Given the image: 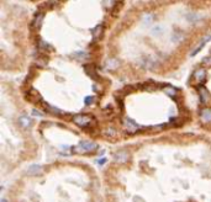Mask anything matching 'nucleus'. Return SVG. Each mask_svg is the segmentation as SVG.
I'll return each instance as SVG.
<instances>
[{
    "label": "nucleus",
    "mask_w": 211,
    "mask_h": 202,
    "mask_svg": "<svg viewBox=\"0 0 211 202\" xmlns=\"http://www.w3.org/2000/svg\"><path fill=\"white\" fill-rule=\"evenodd\" d=\"M98 148V144L94 143V142H90V141H83L80 142L77 147H74L73 149L75 152H80V153H86V152H93Z\"/></svg>",
    "instance_id": "nucleus-1"
},
{
    "label": "nucleus",
    "mask_w": 211,
    "mask_h": 202,
    "mask_svg": "<svg viewBox=\"0 0 211 202\" xmlns=\"http://www.w3.org/2000/svg\"><path fill=\"white\" fill-rule=\"evenodd\" d=\"M73 121H74L75 124H78L79 127H85V126H88V124L91 122V117H90L89 115L80 114V115H75V116L73 117Z\"/></svg>",
    "instance_id": "nucleus-2"
},
{
    "label": "nucleus",
    "mask_w": 211,
    "mask_h": 202,
    "mask_svg": "<svg viewBox=\"0 0 211 202\" xmlns=\"http://www.w3.org/2000/svg\"><path fill=\"white\" fill-rule=\"evenodd\" d=\"M205 78H206V70L204 69V68H199V69H196L195 72H194V74H193V80L196 81V83H201V81L205 80Z\"/></svg>",
    "instance_id": "nucleus-3"
},
{
    "label": "nucleus",
    "mask_w": 211,
    "mask_h": 202,
    "mask_svg": "<svg viewBox=\"0 0 211 202\" xmlns=\"http://www.w3.org/2000/svg\"><path fill=\"white\" fill-rule=\"evenodd\" d=\"M199 98L203 104H206L209 99H210V95H209V91L205 86H199Z\"/></svg>",
    "instance_id": "nucleus-4"
},
{
    "label": "nucleus",
    "mask_w": 211,
    "mask_h": 202,
    "mask_svg": "<svg viewBox=\"0 0 211 202\" xmlns=\"http://www.w3.org/2000/svg\"><path fill=\"white\" fill-rule=\"evenodd\" d=\"M114 159L115 162L117 163H126L128 160V153L125 150H121V152H117L115 155H114Z\"/></svg>",
    "instance_id": "nucleus-5"
},
{
    "label": "nucleus",
    "mask_w": 211,
    "mask_h": 202,
    "mask_svg": "<svg viewBox=\"0 0 211 202\" xmlns=\"http://www.w3.org/2000/svg\"><path fill=\"white\" fill-rule=\"evenodd\" d=\"M41 173H42V166H41V165H37V164L30 165V168H28V170H27V174L31 175V176L40 175Z\"/></svg>",
    "instance_id": "nucleus-6"
},
{
    "label": "nucleus",
    "mask_w": 211,
    "mask_h": 202,
    "mask_svg": "<svg viewBox=\"0 0 211 202\" xmlns=\"http://www.w3.org/2000/svg\"><path fill=\"white\" fill-rule=\"evenodd\" d=\"M210 40H211V36H206V37H204V38H203V41L200 42V44H199V46H198V47H196V48H195V49L191 52V54H190V56H191V57H194L196 53H199V52L203 49V47L205 46V43H206L208 41H210Z\"/></svg>",
    "instance_id": "nucleus-7"
},
{
    "label": "nucleus",
    "mask_w": 211,
    "mask_h": 202,
    "mask_svg": "<svg viewBox=\"0 0 211 202\" xmlns=\"http://www.w3.org/2000/svg\"><path fill=\"white\" fill-rule=\"evenodd\" d=\"M200 119H201V121H204V122L211 121V110L210 109H203L201 112H200Z\"/></svg>",
    "instance_id": "nucleus-8"
},
{
    "label": "nucleus",
    "mask_w": 211,
    "mask_h": 202,
    "mask_svg": "<svg viewBox=\"0 0 211 202\" xmlns=\"http://www.w3.org/2000/svg\"><path fill=\"white\" fill-rule=\"evenodd\" d=\"M19 123H20V126L22 128H28L31 126V119L28 116H25V115L20 116L19 117Z\"/></svg>",
    "instance_id": "nucleus-9"
},
{
    "label": "nucleus",
    "mask_w": 211,
    "mask_h": 202,
    "mask_svg": "<svg viewBox=\"0 0 211 202\" xmlns=\"http://www.w3.org/2000/svg\"><path fill=\"white\" fill-rule=\"evenodd\" d=\"M103 30H104L103 25H98V26L94 28V31H93V37H94V38H99V37L103 35Z\"/></svg>",
    "instance_id": "nucleus-10"
},
{
    "label": "nucleus",
    "mask_w": 211,
    "mask_h": 202,
    "mask_svg": "<svg viewBox=\"0 0 211 202\" xmlns=\"http://www.w3.org/2000/svg\"><path fill=\"white\" fill-rule=\"evenodd\" d=\"M117 65H119V62L116 59H110V61L106 62V68L107 69H115Z\"/></svg>",
    "instance_id": "nucleus-11"
},
{
    "label": "nucleus",
    "mask_w": 211,
    "mask_h": 202,
    "mask_svg": "<svg viewBox=\"0 0 211 202\" xmlns=\"http://www.w3.org/2000/svg\"><path fill=\"white\" fill-rule=\"evenodd\" d=\"M164 91H166V94H167V95L172 96V98H174V96L177 95V90H175L174 88H172V86H168V88H167Z\"/></svg>",
    "instance_id": "nucleus-12"
},
{
    "label": "nucleus",
    "mask_w": 211,
    "mask_h": 202,
    "mask_svg": "<svg viewBox=\"0 0 211 202\" xmlns=\"http://www.w3.org/2000/svg\"><path fill=\"white\" fill-rule=\"evenodd\" d=\"M42 18H43L42 14H41V15H37V16H36V19H35V21H33V22H35L33 25H35V26H39V25H41V21H42Z\"/></svg>",
    "instance_id": "nucleus-13"
},
{
    "label": "nucleus",
    "mask_w": 211,
    "mask_h": 202,
    "mask_svg": "<svg viewBox=\"0 0 211 202\" xmlns=\"http://www.w3.org/2000/svg\"><path fill=\"white\" fill-rule=\"evenodd\" d=\"M203 64H204V65H208V67H211V56L204 58V59H203Z\"/></svg>",
    "instance_id": "nucleus-14"
},
{
    "label": "nucleus",
    "mask_w": 211,
    "mask_h": 202,
    "mask_svg": "<svg viewBox=\"0 0 211 202\" xmlns=\"http://www.w3.org/2000/svg\"><path fill=\"white\" fill-rule=\"evenodd\" d=\"M95 100V98L94 96H89V98H85V105H90V104H93V101Z\"/></svg>",
    "instance_id": "nucleus-15"
},
{
    "label": "nucleus",
    "mask_w": 211,
    "mask_h": 202,
    "mask_svg": "<svg viewBox=\"0 0 211 202\" xmlns=\"http://www.w3.org/2000/svg\"><path fill=\"white\" fill-rule=\"evenodd\" d=\"M105 163V159H100V162L98 160V164H104Z\"/></svg>",
    "instance_id": "nucleus-16"
},
{
    "label": "nucleus",
    "mask_w": 211,
    "mask_h": 202,
    "mask_svg": "<svg viewBox=\"0 0 211 202\" xmlns=\"http://www.w3.org/2000/svg\"><path fill=\"white\" fill-rule=\"evenodd\" d=\"M0 202H8V200H6V199H1V200H0Z\"/></svg>",
    "instance_id": "nucleus-17"
}]
</instances>
